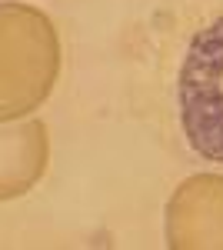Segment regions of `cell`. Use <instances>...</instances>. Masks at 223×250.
Returning <instances> with one entry per match:
<instances>
[{
	"mask_svg": "<svg viewBox=\"0 0 223 250\" xmlns=\"http://www.w3.org/2000/svg\"><path fill=\"white\" fill-rule=\"evenodd\" d=\"M50 160V137L43 120H20L7 124L0 137V197L14 200L23 197L47 173Z\"/></svg>",
	"mask_w": 223,
	"mask_h": 250,
	"instance_id": "cell-4",
	"label": "cell"
},
{
	"mask_svg": "<svg viewBox=\"0 0 223 250\" xmlns=\"http://www.w3.org/2000/svg\"><path fill=\"white\" fill-rule=\"evenodd\" d=\"M170 250H223V173H193L167 200Z\"/></svg>",
	"mask_w": 223,
	"mask_h": 250,
	"instance_id": "cell-3",
	"label": "cell"
},
{
	"mask_svg": "<svg viewBox=\"0 0 223 250\" xmlns=\"http://www.w3.org/2000/svg\"><path fill=\"white\" fill-rule=\"evenodd\" d=\"M60 77V37L54 20L30 3L0 7V117L20 120L50 97Z\"/></svg>",
	"mask_w": 223,
	"mask_h": 250,
	"instance_id": "cell-1",
	"label": "cell"
},
{
	"mask_svg": "<svg viewBox=\"0 0 223 250\" xmlns=\"http://www.w3.org/2000/svg\"><path fill=\"white\" fill-rule=\"evenodd\" d=\"M177 100L190 150L223 164V17L193 34L177 80Z\"/></svg>",
	"mask_w": 223,
	"mask_h": 250,
	"instance_id": "cell-2",
	"label": "cell"
}]
</instances>
